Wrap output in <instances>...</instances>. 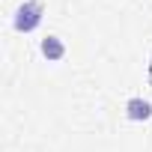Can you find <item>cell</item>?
Instances as JSON below:
<instances>
[{
    "label": "cell",
    "instance_id": "1",
    "mask_svg": "<svg viewBox=\"0 0 152 152\" xmlns=\"http://www.w3.org/2000/svg\"><path fill=\"white\" fill-rule=\"evenodd\" d=\"M42 24V3L39 0H24L15 9V30L18 33H33Z\"/></svg>",
    "mask_w": 152,
    "mask_h": 152
},
{
    "label": "cell",
    "instance_id": "2",
    "mask_svg": "<svg viewBox=\"0 0 152 152\" xmlns=\"http://www.w3.org/2000/svg\"><path fill=\"white\" fill-rule=\"evenodd\" d=\"M125 116H128L131 122H143V119H149V116H152V104H149L146 99L134 96V99H128V102H125Z\"/></svg>",
    "mask_w": 152,
    "mask_h": 152
},
{
    "label": "cell",
    "instance_id": "3",
    "mask_svg": "<svg viewBox=\"0 0 152 152\" xmlns=\"http://www.w3.org/2000/svg\"><path fill=\"white\" fill-rule=\"evenodd\" d=\"M39 48H42V57H48L51 63L63 60V54H66V45H63V39H60V36H45Z\"/></svg>",
    "mask_w": 152,
    "mask_h": 152
},
{
    "label": "cell",
    "instance_id": "4",
    "mask_svg": "<svg viewBox=\"0 0 152 152\" xmlns=\"http://www.w3.org/2000/svg\"><path fill=\"white\" fill-rule=\"evenodd\" d=\"M149 81H152V66H149Z\"/></svg>",
    "mask_w": 152,
    "mask_h": 152
}]
</instances>
